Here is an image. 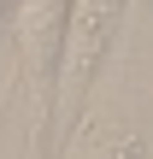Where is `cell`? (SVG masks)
Returning <instances> with one entry per match:
<instances>
[{
	"mask_svg": "<svg viewBox=\"0 0 153 159\" xmlns=\"http://www.w3.org/2000/svg\"><path fill=\"white\" fill-rule=\"evenodd\" d=\"M136 153H142V142H136V136L88 130V124H77V130L65 136V148H59V159H136Z\"/></svg>",
	"mask_w": 153,
	"mask_h": 159,
	"instance_id": "3957f363",
	"label": "cell"
},
{
	"mask_svg": "<svg viewBox=\"0 0 153 159\" xmlns=\"http://www.w3.org/2000/svg\"><path fill=\"white\" fill-rule=\"evenodd\" d=\"M65 12L71 0H18L12 6V65L18 94L29 112L53 118V83H59V47H65Z\"/></svg>",
	"mask_w": 153,
	"mask_h": 159,
	"instance_id": "7a4b0ae2",
	"label": "cell"
},
{
	"mask_svg": "<svg viewBox=\"0 0 153 159\" xmlns=\"http://www.w3.org/2000/svg\"><path fill=\"white\" fill-rule=\"evenodd\" d=\"M124 6L130 0H71L65 12V47H59V83H53V130L59 142L83 124V100H88V83L124 24Z\"/></svg>",
	"mask_w": 153,
	"mask_h": 159,
	"instance_id": "6da1fadb",
	"label": "cell"
},
{
	"mask_svg": "<svg viewBox=\"0 0 153 159\" xmlns=\"http://www.w3.org/2000/svg\"><path fill=\"white\" fill-rule=\"evenodd\" d=\"M12 6H18V0H0V18H6V12H12Z\"/></svg>",
	"mask_w": 153,
	"mask_h": 159,
	"instance_id": "277c9868",
	"label": "cell"
}]
</instances>
